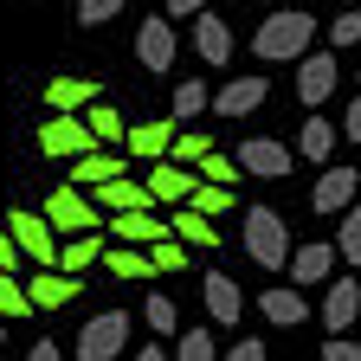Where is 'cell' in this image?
<instances>
[{"mask_svg":"<svg viewBox=\"0 0 361 361\" xmlns=\"http://www.w3.org/2000/svg\"><path fill=\"white\" fill-rule=\"evenodd\" d=\"M252 52H258L264 65H297L303 52H316V20L297 13V7H278V13L252 32Z\"/></svg>","mask_w":361,"mask_h":361,"instance_id":"cell-1","label":"cell"},{"mask_svg":"<svg viewBox=\"0 0 361 361\" xmlns=\"http://www.w3.org/2000/svg\"><path fill=\"white\" fill-rule=\"evenodd\" d=\"M316 316H323V329H329V336H348V323L361 316V284H355V278H329L323 310H316Z\"/></svg>","mask_w":361,"mask_h":361,"instance_id":"cell-13","label":"cell"},{"mask_svg":"<svg viewBox=\"0 0 361 361\" xmlns=\"http://www.w3.org/2000/svg\"><path fill=\"white\" fill-rule=\"evenodd\" d=\"M336 135H342V129H329V116H303V129H297V155H310V161H323V168H329Z\"/></svg>","mask_w":361,"mask_h":361,"instance_id":"cell-25","label":"cell"},{"mask_svg":"<svg viewBox=\"0 0 361 361\" xmlns=\"http://www.w3.org/2000/svg\"><path fill=\"white\" fill-rule=\"evenodd\" d=\"M188 207H194V213H207V219H226V213H233L239 200H233V188H219V180H200Z\"/></svg>","mask_w":361,"mask_h":361,"instance_id":"cell-30","label":"cell"},{"mask_svg":"<svg viewBox=\"0 0 361 361\" xmlns=\"http://www.w3.org/2000/svg\"><path fill=\"white\" fill-rule=\"evenodd\" d=\"M104 264L116 271V278H129V284H149V278H161V271H155V258H149V252H135V245L104 252Z\"/></svg>","mask_w":361,"mask_h":361,"instance_id":"cell-27","label":"cell"},{"mask_svg":"<svg viewBox=\"0 0 361 361\" xmlns=\"http://www.w3.org/2000/svg\"><path fill=\"white\" fill-rule=\"evenodd\" d=\"M13 264H20V245H13L7 226H0V271H13Z\"/></svg>","mask_w":361,"mask_h":361,"instance_id":"cell-43","label":"cell"},{"mask_svg":"<svg viewBox=\"0 0 361 361\" xmlns=\"http://www.w3.org/2000/svg\"><path fill=\"white\" fill-rule=\"evenodd\" d=\"M258 7H284V0H258Z\"/></svg>","mask_w":361,"mask_h":361,"instance_id":"cell-47","label":"cell"},{"mask_svg":"<svg viewBox=\"0 0 361 361\" xmlns=\"http://www.w3.org/2000/svg\"><path fill=\"white\" fill-rule=\"evenodd\" d=\"M290 161H297V149H284L278 135H245V142H239V168L252 180H284Z\"/></svg>","mask_w":361,"mask_h":361,"instance_id":"cell-9","label":"cell"},{"mask_svg":"<svg viewBox=\"0 0 361 361\" xmlns=\"http://www.w3.org/2000/svg\"><path fill=\"white\" fill-rule=\"evenodd\" d=\"M342 45H361V7H342L329 20V52H342Z\"/></svg>","mask_w":361,"mask_h":361,"instance_id":"cell-34","label":"cell"},{"mask_svg":"<svg viewBox=\"0 0 361 361\" xmlns=\"http://www.w3.org/2000/svg\"><path fill=\"white\" fill-rule=\"evenodd\" d=\"M90 149H104V142L90 135L84 116H52V123L39 129V155H52V161H65V155L78 161V155H90Z\"/></svg>","mask_w":361,"mask_h":361,"instance_id":"cell-6","label":"cell"},{"mask_svg":"<svg viewBox=\"0 0 361 361\" xmlns=\"http://www.w3.org/2000/svg\"><path fill=\"white\" fill-rule=\"evenodd\" d=\"M200 297H207V316L226 323V329L245 316V290L233 284V271H207V278H200Z\"/></svg>","mask_w":361,"mask_h":361,"instance_id":"cell-12","label":"cell"},{"mask_svg":"<svg viewBox=\"0 0 361 361\" xmlns=\"http://www.w3.org/2000/svg\"><path fill=\"white\" fill-rule=\"evenodd\" d=\"M355 194H361V174L355 168H323V174H316V188H310V207L316 213H348Z\"/></svg>","mask_w":361,"mask_h":361,"instance_id":"cell-11","label":"cell"},{"mask_svg":"<svg viewBox=\"0 0 361 361\" xmlns=\"http://www.w3.org/2000/svg\"><path fill=\"white\" fill-rule=\"evenodd\" d=\"M355 78H361V71H355Z\"/></svg>","mask_w":361,"mask_h":361,"instance_id":"cell-50","label":"cell"},{"mask_svg":"<svg viewBox=\"0 0 361 361\" xmlns=\"http://www.w3.org/2000/svg\"><path fill=\"white\" fill-rule=\"evenodd\" d=\"M7 233H13V245H20L39 271H52V264H59V239H52V219H45V213H20V207H13Z\"/></svg>","mask_w":361,"mask_h":361,"instance_id":"cell-8","label":"cell"},{"mask_svg":"<svg viewBox=\"0 0 361 361\" xmlns=\"http://www.w3.org/2000/svg\"><path fill=\"white\" fill-rule=\"evenodd\" d=\"M264 90H271V78H226V84L213 90V110H219V116H252V110L264 104Z\"/></svg>","mask_w":361,"mask_h":361,"instance_id":"cell-15","label":"cell"},{"mask_svg":"<svg viewBox=\"0 0 361 361\" xmlns=\"http://www.w3.org/2000/svg\"><path fill=\"white\" fill-rule=\"evenodd\" d=\"M323 361H361V342H348V336H329V342H323Z\"/></svg>","mask_w":361,"mask_h":361,"instance_id":"cell-40","label":"cell"},{"mask_svg":"<svg viewBox=\"0 0 361 361\" xmlns=\"http://www.w3.org/2000/svg\"><path fill=\"white\" fill-rule=\"evenodd\" d=\"M26 361H65V355H59V342H45V336H39V342L26 348Z\"/></svg>","mask_w":361,"mask_h":361,"instance_id":"cell-44","label":"cell"},{"mask_svg":"<svg viewBox=\"0 0 361 361\" xmlns=\"http://www.w3.org/2000/svg\"><path fill=\"white\" fill-rule=\"evenodd\" d=\"M0 316H32L26 284H13V271H0Z\"/></svg>","mask_w":361,"mask_h":361,"instance_id":"cell-35","label":"cell"},{"mask_svg":"<svg viewBox=\"0 0 361 361\" xmlns=\"http://www.w3.org/2000/svg\"><path fill=\"white\" fill-rule=\"evenodd\" d=\"M135 59H142V71H155V78H174V20L168 13H149L142 26H135Z\"/></svg>","mask_w":361,"mask_h":361,"instance_id":"cell-4","label":"cell"},{"mask_svg":"<svg viewBox=\"0 0 361 361\" xmlns=\"http://www.w3.org/2000/svg\"><path fill=\"white\" fill-rule=\"evenodd\" d=\"M0 342H7V336H0Z\"/></svg>","mask_w":361,"mask_h":361,"instance_id":"cell-49","label":"cell"},{"mask_svg":"<svg viewBox=\"0 0 361 361\" xmlns=\"http://www.w3.org/2000/svg\"><path fill=\"white\" fill-rule=\"evenodd\" d=\"M342 135H348V142H361V97L348 104V116H342Z\"/></svg>","mask_w":361,"mask_h":361,"instance_id":"cell-45","label":"cell"},{"mask_svg":"<svg viewBox=\"0 0 361 361\" xmlns=\"http://www.w3.org/2000/svg\"><path fill=\"white\" fill-rule=\"evenodd\" d=\"M168 149H174V123H135V129H129V155L168 161Z\"/></svg>","mask_w":361,"mask_h":361,"instance_id":"cell-23","label":"cell"},{"mask_svg":"<svg viewBox=\"0 0 361 361\" xmlns=\"http://www.w3.org/2000/svg\"><path fill=\"white\" fill-rule=\"evenodd\" d=\"M194 52L219 71V65H233V26H226L219 13H194Z\"/></svg>","mask_w":361,"mask_h":361,"instance_id":"cell-16","label":"cell"},{"mask_svg":"<svg viewBox=\"0 0 361 361\" xmlns=\"http://www.w3.org/2000/svg\"><path fill=\"white\" fill-rule=\"evenodd\" d=\"M194 13H207V0H168V20H194Z\"/></svg>","mask_w":361,"mask_h":361,"instance_id":"cell-42","label":"cell"},{"mask_svg":"<svg viewBox=\"0 0 361 361\" xmlns=\"http://www.w3.org/2000/svg\"><path fill=\"white\" fill-rule=\"evenodd\" d=\"M45 219H52V233H97V226H104V207L84 200L78 188H59L52 200H45Z\"/></svg>","mask_w":361,"mask_h":361,"instance_id":"cell-10","label":"cell"},{"mask_svg":"<svg viewBox=\"0 0 361 361\" xmlns=\"http://www.w3.org/2000/svg\"><path fill=\"white\" fill-rule=\"evenodd\" d=\"M104 90H97V78H52L45 84V104H52L59 116H78V110H90Z\"/></svg>","mask_w":361,"mask_h":361,"instance_id":"cell-19","label":"cell"},{"mask_svg":"<svg viewBox=\"0 0 361 361\" xmlns=\"http://www.w3.org/2000/svg\"><path fill=\"white\" fill-rule=\"evenodd\" d=\"M97 258H104V233H78V239L59 245V271H71V278H78V271H90Z\"/></svg>","mask_w":361,"mask_h":361,"instance_id":"cell-26","label":"cell"},{"mask_svg":"<svg viewBox=\"0 0 361 361\" xmlns=\"http://www.w3.org/2000/svg\"><path fill=\"white\" fill-rule=\"evenodd\" d=\"M336 78H342V65H336V52H303L297 59V97H303V110H323L329 104V90H336Z\"/></svg>","mask_w":361,"mask_h":361,"instance_id":"cell-5","label":"cell"},{"mask_svg":"<svg viewBox=\"0 0 361 361\" xmlns=\"http://www.w3.org/2000/svg\"><path fill=\"white\" fill-rule=\"evenodd\" d=\"M174 361H219L213 329H180V336H174Z\"/></svg>","mask_w":361,"mask_h":361,"instance_id":"cell-31","label":"cell"},{"mask_svg":"<svg viewBox=\"0 0 361 361\" xmlns=\"http://www.w3.org/2000/svg\"><path fill=\"white\" fill-rule=\"evenodd\" d=\"M336 7H355V0H336Z\"/></svg>","mask_w":361,"mask_h":361,"instance_id":"cell-48","label":"cell"},{"mask_svg":"<svg viewBox=\"0 0 361 361\" xmlns=\"http://www.w3.org/2000/svg\"><path fill=\"white\" fill-rule=\"evenodd\" d=\"M142 323H149L155 336H180V310H174V297H168V290H149V303H142Z\"/></svg>","mask_w":361,"mask_h":361,"instance_id":"cell-29","label":"cell"},{"mask_svg":"<svg viewBox=\"0 0 361 361\" xmlns=\"http://www.w3.org/2000/svg\"><path fill=\"white\" fill-rule=\"evenodd\" d=\"M123 336H129V316L123 310H104V316H90V323L78 329V361H116L123 355Z\"/></svg>","mask_w":361,"mask_h":361,"instance_id":"cell-3","label":"cell"},{"mask_svg":"<svg viewBox=\"0 0 361 361\" xmlns=\"http://www.w3.org/2000/svg\"><path fill=\"white\" fill-rule=\"evenodd\" d=\"M258 310H264V323H278V329H297L303 316H310V297H303L297 284H271V290L258 297Z\"/></svg>","mask_w":361,"mask_h":361,"instance_id":"cell-18","label":"cell"},{"mask_svg":"<svg viewBox=\"0 0 361 361\" xmlns=\"http://www.w3.org/2000/svg\"><path fill=\"white\" fill-rule=\"evenodd\" d=\"M200 110H213V90L200 78H174V116H200Z\"/></svg>","mask_w":361,"mask_h":361,"instance_id":"cell-33","label":"cell"},{"mask_svg":"<svg viewBox=\"0 0 361 361\" xmlns=\"http://www.w3.org/2000/svg\"><path fill=\"white\" fill-rule=\"evenodd\" d=\"M336 252H342V264H361V207L336 213Z\"/></svg>","mask_w":361,"mask_h":361,"instance_id":"cell-32","label":"cell"},{"mask_svg":"<svg viewBox=\"0 0 361 361\" xmlns=\"http://www.w3.org/2000/svg\"><path fill=\"white\" fill-rule=\"evenodd\" d=\"M149 200L155 207H188L194 200V188H200V168H188V161H149Z\"/></svg>","mask_w":361,"mask_h":361,"instance_id":"cell-7","label":"cell"},{"mask_svg":"<svg viewBox=\"0 0 361 361\" xmlns=\"http://www.w3.org/2000/svg\"><path fill=\"white\" fill-rule=\"evenodd\" d=\"M116 174H123V149H90V155L71 161V180H90V188H104Z\"/></svg>","mask_w":361,"mask_h":361,"instance_id":"cell-24","label":"cell"},{"mask_svg":"<svg viewBox=\"0 0 361 361\" xmlns=\"http://www.w3.org/2000/svg\"><path fill=\"white\" fill-rule=\"evenodd\" d=\"M239 174H245V168H239V155H219V149H213V155L200 161V180H219V188H233Z\"/></svg>","mask_w":361,"mask_h":361,"instance_id":"cell-36","label":"cell"},{"mask_svg":"<svg viewBox=\"0 0 361 361\" xmlns=\"http://www.w3.org/2000/svg\"><path fill=\"white\" fill-rule=\"evenodd\" d=\"M110 233H116V245L149 252V245H161V239H168V226H161L155 213H110Z\"/></svg>","mask_w":361,"mask_h":361,"instance_id":"cell-20","label":"cell"},{"mask_svg":"<svg viewBox=\"0 0 361 361\" xmlns=\"http://www.w3.org/2000/svg\"><path fill=\"white\" fill-rule=\"evenodd\" d=\"M207 155H213V142H207L200 129H188V135H174V161H188V168H200Z\"/></svg>","mask_w":361,"mask_h":361,"instance_id":"cell-37","label":"cell"},{"mask_svg":"<svg viewBox=\"0 0 361 361\" xmlns=\"http://www.w3.org/2000/svg\"><path fill=\"white\" fill-rule=\"evenodd\" d=\"M123 13V0H78V26H110Z\"/></svg>","mask_w":361,"mask_h":361,"instance_id":"cell-38","label":"cell"},{"mask_svg":"<svg viewBox=\"0 0 361 361\" xmlns=\"http://www.w3.org/2000/svg\"><path fill=\"white\" fill-rule=\"evenodd\" d=\"M26 297H32V310H65L71 297H78V278H71V271H32V278H26Z\"/></svg>","mask_w":361,"mask_h":361,"instance_id":"cell-17","label":"cell"},{"mask_svg":"<svg viewBox=\"0 0 361 361\" xmlns=\"http://www.w3.org/2000/svg\"><path fill=\"white\" fill-rule=\"evenodd\" d=\"M149 258H155V271L168 278V271H180V264H188V245H180V239H161V245H149Z\"/></svg>","mask_w":361,"mask_h":361,"instance_id":"cell-39","label":"cell"},{"mask_svg":"<svg viewBox=\"0 0 361 361\" xmlns=\"http://www.w3.org/2000/svg\"><path fill=\"white\" fill-rule=\"evenodd\" d=\"M84 123H90V135H97L104 149H129V135H123V116H116V104H104V97H97V104L84 110Z\"/></svg>","mask_w":361,"mask_h":361,"instance_id":"cell-28","label":"cell"},{"mask_svg":"<svg viewBox=\"0 0 361 361\" xmlns=\"http://www.w3.org/2000/svg\"><path fill=\"white\" fill-rule=\"evenodd\" d=\"M245 252L264 264V271H290V226L284 213H271V207H245Z\"/></svg>","mask_w":361,"mask_h":361,"instance_id":"cell-2","label":"cell"},{"mask_svg":"<svg viewBox=\"0 0 361 361\" xmlns=\"http://www.w3.org/2000/svg\"><path fill=\"white\" fill-rule=\"evenodd\" d=\"M135 361H168V348H155V342H149V348H135Z\"/></svg>","mask_w":361,"mask_h":361,"instance_id":"cell-46","label":"cell"},{"mask_svg":"<svg viewBox=\"0 0 361 361\" xmlns=\"http://www.w3.org/2000/svg\"><path fill=\"white\" fill-rule=\"evenodd\" d=\"M336 264H342L336 239H310V245H297V252H290V284H297V290H303V284H323Z\"/></svg>","mask_w":361,"mask_h":361,"instance_id":"cell-14","label":"cell"},{"mask_svg":"<svg viewBox=\"0 0 361 361\" xmlns=\"http://www.w3.org/2000/svg\"><path fill=\"white\" fill-rule=\"evenodd\" d=\"M168 233H180V245H200V252H213L226 233H219V219H207V213H194V207H174V226Z\"/></svg>","mask_w":361,"mask_h":361,"instance_id":"cell-22","label":"cell"},{"mask_svg":"<svg viewBox=\"0 0 361 361\" xmlns=\"http://www.w3.org/2000/svg\"><path fill=\"white\" fill-rule=\"evenodd\" d=\"M97 207L104 213H149L155 200H149V188H142V180H104V188H97Z\"/></svg>","mask_w":361,"mask_h":361,"instance_id":"cell-21","label":"cell"},{"mask_svg":"<svg viewBox=\"0 0 361 361\" xmlns=\"http://www.w3.org/2000/svg\"><path fill=\"white\" fill-rule=\"evenodd\" d=\"M226 361H264V342H258V336H245V342L226 348Z\"/></svg>","mask_w":361,"mask_h":361,"instance_id":"cell-41","label":"cell"}]
</instances>
